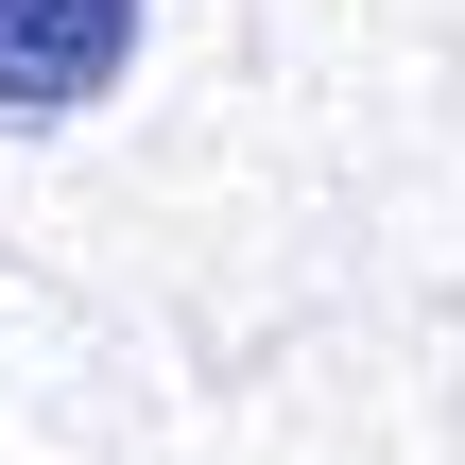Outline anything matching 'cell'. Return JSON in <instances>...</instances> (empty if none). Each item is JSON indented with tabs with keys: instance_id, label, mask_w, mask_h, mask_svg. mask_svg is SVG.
Returning <instances> with one entry per match:
<instances>
[{
	"instance_id": "6da1fadb",
	"label": "cell",
	"mask_w": 465,
	"mask_h": 465,
	"mask_svg": "<svg viewBox=\"0 0 465 465\" xmlns=\"http://www.w3.org/2000/svg\"><path fill=\"white\" fill-rule=\"evenodd\" d=\"M138 35H155V0H0V138L86 121L138 69Z\"/></svg>"
}]
</instances>
